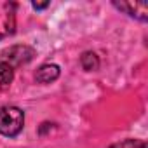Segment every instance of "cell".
<instances>
[{
  "instance_id": "cell-1",
  "label": "cell",
  "mask_w": 148,
  "mask_h": 148,
  "mask_svg": "<svg viewBox=\"0 0 148 148\" xmlns=\"http://www.w3.org/2000/svg\"><path fill=\"white\" fill-rule=\"evenodd\" d=\"M25 113L18 106H2L0 108V134L14 138L23 131Z\"/></svg>"
},
{
  "instance_id": "cell-2",
  "label": "cell",
  "mask_w": 148,
  "mask_h": 148,
  "mask_svg": "<svg viewBox=\"0 0 148 148\" xmlns=\"http://www.w3.org/2000/svg\"><path fill=\"white\" fill-rule=\"evenodd\" d=\"M35 56V51L30 47V45H12L5 51H2V63H7L11 68H16V66H21V64H26L33 59Z\"/></svg>"
},
{
  "instance_id": "cell-3",
  "label": "cell",
  "mask_w": 148,
  "mask_h": 148,
  "mask_svg": "<svg viewBox=\"0 0 148 148\" xmlns=\"http://www.w3.org/2000/svg\"><path fill=\"white\" fill-rule=\"evenodd\" d=\"M113 5L129 14L131 18H136L139 21L148 19V5L145 2H113Z\"/></svg>"
},
{
  "instance_id": "cell-4",
  "label": "cell",
  "mask_w": 148,
  "mask_h": 148,
  "mask_svg": "<svg viewBox=\"0 0 148 148\" xmlns=\"http://www.w3.org/2000/svg\"><path fill=\"white\" fill-rule=\"evenodd\" d=\"M58 77H59V66H58V64H52V63L42 64V66L37 70V73H35V79H37V82H40V84H51V82H54Z\"/></svg>"
},
{
  "instance_id": "cell-5",
  "label": "cell",
  "mask_w": 148,
  "mask_h": 148,
  "mask_svg": "<svg viewBox=\"0 0 148 148\" xmlns=\"http://www.w3.org/2000/svg\"><path fill=\"white\" fill-rule=\"evenodd\" d=\"M80 64H82V68H84L86 71H96V70L99 68V58L96 56V52L87 51V52L82 54Z\"/></svg>"
},
{
  "instance_id": "cell-6",
  "label": "cell",
  "mask_w": 148,
  "mask_h": 148,
  "mask_svg": "<svg viewBox=\"0 0 148 148\" xmlns=\"http://www.w3.org/2000/svg\"><path fill=\"white\" fill-rule=\"evenodd\" d=\"M12 79H14V68H11L7 63H0V89L9 87Z\"/></svg>"
},
{
  "instance_id": "cell-7",
  "label": "cell",
  "mask_w": 148,
  "mask_h": 148,
  "mask_svg": "<svg viewBox=\"0 0 148 148\" xmlns=\"http://www.w3.org/2000/svg\"><path fill=\"white\" fill-rule=\"evenodd\" d=\"M110 148H146V143L141 141V139H125V141L115 143Z\"/></svg>"
},
{
  "instance_id": "cell-8",
  "label": "cell",
  "mask_w": 148,
  "mask_h": 148,
  "mask_svg": "<svg viewBox=\"0 0 148 148\" xmlns=\"http://www.w3.org/2000/svg\"><path fill=\"white\" fill-rule=\"evenodd\" d=\"M32 5H33V9H45V7L49 5V2H42V4H38V2H33Z\"/></svg>"
},
{
  "instance_id": "cell-9",
  "label": "cell",
  "mask_w": 148,
  "mask_h": 148,
  "mask_svg": "<svg viewBox=\"0 0 148 148\" xmlns=\"http://www.w3.org/2000/svg\"><path fill=\"white\" fill-rule=\"evenodd\" d=\"M0 38H2V33H0Z\"/></svg>"
}]
</instances>
